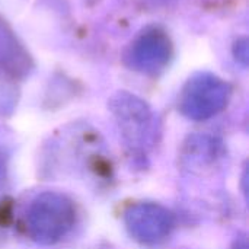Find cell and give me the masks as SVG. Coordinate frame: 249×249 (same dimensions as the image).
<instances>
[{"label":"cell","instance_id":"obj_1","mask_svg":"<svg viewBox=\"0 0 249 249\" xmlns=\"http://www.w3.org/2000/svg\"><path fill=\"white\" fill-rule=\"evenodd\" d=\"M108 108L131 155L144 158L159 143L162 123L144 99L128 90H118L109 98Z\"/></svg>","mask_w":249,"mask_h":249},{"label":"cell","instance_id":"obj_2","mask_svg":"<svg viewBox=\"0 0 249 249\" xmlns=\"http://www.w3.org/2000/svg\"><path fill=\"white\" fill-rule=\"evenodd\" d=\"M76 207L63 193L44 191L35 196L25 214L28 236L39 245L60 242L74 226Z\"/></svg>","mask_w":249,"mask_h":249},{"label":"cell","instance_id":"obj_3","mask_svg":"<svg viewBox=\"0 0 249 249\" xmlns=\"http://www.w3.org/2000/svg\"><path fill=\"white\" fill-rule=\"evenodd\" d=\"M231 85L212 71H197L188 77L178 96L179 112L193 121H206L220 114L229 104Z\"/></svg>","mask_w":249,"mask_h":249},{"label":"cell","instance_id":"obj_4","mask_svg":"<svg viewBox=\"0 0 249 249\" xmlns=\"http://www.w3.org/2000/svg\"><path fill=\"white\" fill-rule=\"evenodd\" d=\"M172 57V38L166 29L158 25L143 28L123 51L124 66L133 71L153 77L168 69Z\"/></svg>","mask_w":249,"mask_h":249},{"label":"cell","instance_id":"obj_5","mask_svg":"<svg viewBox=\"0 0 249 249\" xmlns=\"http://www.w3.org/2000/svg\"><path fill=\"white\" fill-rule=\"evenodd\" d=\"M124 225L130 236L142 245L162 244L175 228V216L159 203L139 201L124 212Z\"/></svg>","mask_w":249,"mask_h":249},{"label":"cell","instance_id":"obj_6","mask_svg":"<svg viewBox=\"0 0 249 249\" xmlns=\"http://www.w3.org/2000/svg\"><path fill=\"white\" fill-rule=\"evenodd\" d=\"M34 67V60L19 36L0 19V73L16 82L28 77Z\"/></svg>","mask_w":249,"mask_h":249},{"label":"cell","instance_id":"obj_7","mask_svg":"<svg viewBox=\"0 0 249 249\" xmlns=\"http://www.w3.org/2000/svg\"><path fill=\"white\" fill-rule=\"evenodd\" d=\"M223 144L222 142L210 134H191L181 152V165L191 174L203 172L210 169L222 156Z\"/></svg>","mask_w":249,"mask_h":249},{"label":"cell","instance_id":"obj_8","mask_svg":"<svg viewBox=\"0 0 249 249\" xmlns=\"http://www.w3.org/2000/svg\"><path fill=\"white\" fill-rule=\"evenodd\" d=\"M7 160H9V155H7V146L3 140V137L0 136V188L6 181V174H7Z\"/></svg>","mask_w":249,"mask_h":249},{"label":"cell","instance_id":"obj_9","mask_svg":"<svg viewBox=\"0 0 249 249\" xmlns=\"http://www.w3.org/2000/svg\"><path fill=\"white\" fill-rule=\"evenodd\" d=\"M233 53H235V57L238 61H241L242 64H247V61H248V42L245 38L236 41Z\"/></svg>","mask_w":249,"mask_h":249},{"label":"cell","instance_id":"obj_10","mask_svg":"<svg viewBox=\"0 0 249 249\" xmlns=\"http://www.w3.org/2000/svg\"><path fill=\"white\" fill-rule=\"evenodd\" d=\"M231 249H249L248 247V239H247V235H241L239 238L235 239L233 245Z\"/></svg>","mask_w":249,"mask_h":249}]
</instances>
